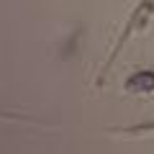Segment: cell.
Masks as SVG:
<instances>
[{"instance_id": "cell-1", "label": "cell", "mask_w": 154, "mask_h": 154, "mask_svg": "<svg viewBox=\"0 0 154 154\" xmlns=\"http://www.w3.org/2000/svg\"><path fill=\"white\" fill-rule=\"evenodd\" d=\"M152 16H154V0H139V3H136V8H134V11H131V16H128L126 26H123L121 36H118V41H116L113 51H110L108 62L103 64V75H100V80H98V82H103L105 72H108V69H110V64L116 62V57H118V51H121V46L128 41V36H131V33L144 31V28L149 26V21H152Z\"/></svg>"}, {"instance_id": "cell-2", "label": "cell", "mask_w": 154, "mask_h": 154, "mask_svg": "<svg viewBox=\"0 0 154 154\" xmlns=\"http://www.w3.org/2000/svg\"><path fill=\"white\" fill-rule=\"evenodd\" d=\"M126 90L128 93H154V72L152 69L134 72L126 80Z\"/></svg>"}, {"instance_id": "cell-3", "label": "cell", "mask_w": 154, "mask_h": 154, "mask_svg": "<svg viewBox=\"0 0 154 154\" xmlns=\"http://www.w3.org/2000/svg\"><path fill=\"white\" fill-rule=\"evenodd\" d=\"M116 136H126V139H141V136H154V121H141L134 126H123V128H108Z\"/></svg>"}, {"instance_id": "cell-4", "label": "cell", "mask_w": 154, "mask_h": 154, "mask_svg": "<svg viewBox=\"0 0 154 154\" xmlns=\"http://www.w3.org/2000/svg\"><path fill=\"white\" fill-rule=\"evenodd\" d=\"M0 118H3V121H26V123H38V121H33V118H28V116L8 113V110H0Z\"/></svg>"}]
</instances>
